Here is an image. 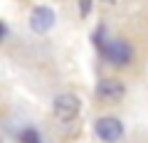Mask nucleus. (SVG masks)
I'll list each match as a JSON object with an SVG mask.
<instances>
[{
    "label": "nucleus",
    "instance_id": "obj_1",
    "mask_svg": "<svg viewBox=\"0 0 148 143\" xmlns=\"http://www.w3.org/2000/svg\"><path fill=\"white\" fill-rule=\"evenodd\" d=\"M79 111H82V101L77 94H59L54 99V116H57V121L69 123L79 116Z\"/></svg>",
    "mask_w": 148,
    "mask_h": 143
},
{
    "label": "nucleus",
    "instance_id": "obj_2",
    "mask_svg": "<svg viewBox=\"0 0 148 143\" xmlns=\"http://www.w3.org/2000/svg\"><path fill=\"white\" fill-rule=\"evenodd\" d=\"M94 133L99 136V141H104V143H116L119 138L123 136V123L119 121L116 116H101L99 121L94 123Z\"/></svg>",
    "mask_w": 148,
    "mask_h": 143
},
{
    "label": "nucleus",
    "instance_id": "obj_3",
    "mask_svg": "<svg viewBox=\"0 0 148 143\" xmlns=\"http://www.w3.org/2000/svg\"><path fill=\"white\" fill-rule=\"evenodd\" d=\"M123 94H126V86H123V81L114 79V77H109V79H101L99 84H96V99L104 101V104H116V101L123 99Z\"/></svg>",
    "mask_w": 148,
    "mask_h": 143
},
{
    "label": "nucleus",
    "instance_id": "obj_4",
    "mask_svg": "<svg viewBox=\"0 0 148 143\" xmlns=\"http://www.w3.org/2000/svg\"><path fill=\"white\" fill-rule=\"evenodd\" d=\"M104 52H106V59H109L111 64H116V67L128 64L131 57H133V47L126 42V40H111V42H106Z\"/></svg>",
    "mask_w": 148,
    "mask_h": 143
},
{
    "label": "nucleus",
    "instance_id": "obj_5",
    "mask_svg": "<svg viewBox=\"0 0 148 143\" xmlns=\"http://www.w3.org/2000/svg\"><path fill=\"white\" fill-rule=\"evenodd\" d=\"M52 25H54V12H52V8L40 5V8L32 10V15H30V27H32V32L45 35L47 30H52Z\"/></svg>",
    "mask_w": 148,
    "mask_h": 143
},
{
    "label": "nucleus",
    "instance_id": "obj_6",
    "mask_svg": "<svg viewBox=\"0 0 148 143\" xmlns=\"http://www.w3.org/2000/svg\"><path fill=\"white\" fill-rule=\"evenodd\" d=\"M20 143H42L40 131H37V128H25V131H20Z\"/></svg>",
    "mask_w": 148,
    "mask_h": 143
},
{
    "label": "nucleus",
    "instance_id": "obj_7",
    "mask_svg": "<svg viewBox=\"0 0 148 143\" xmlns=\"http://www.w3.org/2000/svg\"><path fill=\"white\" fill-rule=\"evenodd\" d=\"M79 12H82V15H89V12H91V0H79Z\"/></svg>",
    "mask_w": 148,
    "mask_h": 143
},
{
    "label": "nucleus",
    "instance_id": "obj_8",
    "mask_svg": "<svg viewBox=\"0 0 148 143\" xmlns=\"http://www.w3.org/2000/svg\"><path fill=\"white\" fill-rule=\"evenodd\" d=\"M5 32H8V30H5V25H3V22H0V40L5 37Z\"/></svg>",
    "mask_w": 148,
    "mask_h": 143
}]
</instances>
